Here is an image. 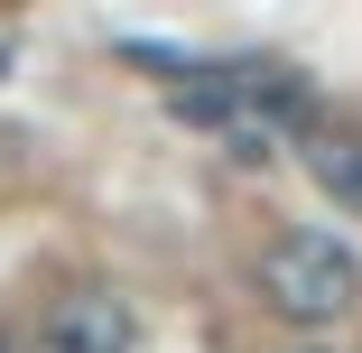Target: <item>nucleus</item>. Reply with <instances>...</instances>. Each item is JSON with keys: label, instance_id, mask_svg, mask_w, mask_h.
I'll return each instance as SVG.
<instances>
[{"label": "nucleus", "instance_id": "nucleus-1", "mask_svg": "<svg viewBox=\"0 0 362 353\" xmlns=\"http://www.w3.org/2000/svg\"><path fill=\"white\" fill-rule=\"evenodd\" d=\"M260 298H269L288 325H334V316L362 307V260H353V242H334V233H279V242L260 251Z\"/></svg>", "mask_w": 362, "mask_h": 353}, {"label": "nucleus", "instance_id": "nucleus-2", "mask_svg": "<svg viewBox=\"0 0 362 353\" xmlns=\"http://www.w3.org/2000/svg\"><path fill=\"white\" fill-rule=\"evenodd\" d=\"M47 353H130L139 344V307L121 289H75V298H56L47 325H37Z\"/></svg>", "mask_w": 362, "mask_h": 353}, {"label": "nucleus", "instance_id": "nucleus-3", "mask_svg": "<svg viewBox=\"0 0 362 353\" xmlns=\"http://www.w3.org/2000/svg\"><path fill=\"white\" fill-rule=\"evenodd\" d=\"M307 177L344 204V214H362V130H334V121H316L307 130Z\"/></svg>", "mask_w": 362, "mask_h": 353}, {"label": "nucleus", "instance_id": "nucleus-4", "mask_svg": "<svg viewBox=\"0 0 362 353\" xmlns=\"http://www.w3.org/2000/svg\"><path fill=\"white\" fill-rule=\"evenodd\" d=\"M0 353H10V344H0Z\"/></svg>", "mask_w": 362, "mask_h": 353}]
</instances>
